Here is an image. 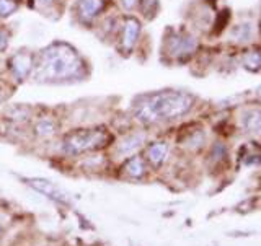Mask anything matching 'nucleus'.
I'll use <instances>...</instances> for the list:
<instances>
[{
    "label": "nucleus",
    "instance_id": "9b49d317",
    "mask_svg": "<svg viewBox=\"0 0 261 246\" xmlns=\"http://www.w3.org/2000/svg\"><path fill=\"white\" fill-rule=\"evenodd\" d=\"M124 171L129 178L139 179L145 175V161L141 157H130L126 163H124Z\"/></svg>",
    "mask_w": 261,
    "mask_h": 246
},
{
    "label": "nucleus",
    "instance_id": "ddd939ff",
    "mask_svg": "<svg viewBox=\"0 0 261 246\" xmlns=\"http://www.w3.org/2000/svg\"><path fill=\"white\" fill-rule=\"evenodd\" d=\"M261 122V110H248L242 118V127L247 132H256Z\"/></svg>",
    "mask_w": 261,
    "mask_h": 246
},
{
    "label": "nucleus",
    "instance_id": "f03ea898",
    "mask_svg": "<svg viewBox=\"0 0 261 246\" xmlns=\"http://www.w3.org/2000/svg\"><path fill=\"white\" fill-rule=\"evenodd\" d=\"M196 98L181 90H162V92L141 95L134 101L133 111L139 122L145 126L157 124L186 116L193 110Z\"/></svg>",
    "mask_w": 261,
    "mask_h": 246
},
{
    "label": "nucleus",
    "instance_id": "412c9836",
    "mask_svg": "<svg viewBox=\"0 0 261 246\" xmlns=\"http://www.w3.org/2000/svg\"><path fill=\"white\" fill-rule=\"evenodd\" d=\"M256 95H258V98H259V100H261V85L256 88Z\"/></svg>",
    "mask_w": 261,
    "mask_h": 246
},
{
    "label": "nucleus",
    "instance_id": "6e6552de",
    "mask_svg": "<svg viewBox=\"0 0 261 246\" xmlns=\"http://www.w3.org/2000/svg\"><path fill=\"white\" fill-rule=\"evenodd\" d=\"M24 183L28 186H31L33 189H36L38 193H43L44 196H47L49 199H53L56 202H62V204H67L69 198L62 189H59L54 183L47 181V179L43 178H24Z\"/></svg>",
    "mask_w": 261,
    "mask_h": 246
},
{
    "label": "nucleus",
    "instance_id": "f8f14e48",
    "mask_svg": "<svg viewBox=\"0 0 261 246\" xmlns=\"http://www.w3.org/2000/svg\"><path fill=\"white\" fill-rule=\"evenodd\" d=\"M243 69L250 72H258L261 69V51L259 49H251V51L245 52L242 57Z\"/></svg>",
    "mask_w": 261,
    "mask_h": 246
},
{
    "label": "nucleus",
    "instance_id": "f257e3e1",
    "mask_svg": "<svg viewBox=\"0 0 261 246\" xmlns=\"http://www.w3.org/2000/svg\"><path fill=\"white\" fill-rule=\"evenodd\" d=\"M87 69L88 64L77 47L65 41H54L36 52L31 78L39 84H73L87 78Z\"/></svg>",
    "mask_w": 261,
    "mask_h": 246
},
{
    "label": "nucleus",
    "instance_id": "20e7f679",
    "mask_svg": "<svg viewBox=\"0 0 261 246\" xmlns=\"http://www.w3.org/2000/svg\"><path fill=\"white\" fill-rule=\"evenodd\" d=\"M165 54L176 62L190 61L198 51V39L185 30H170L163 41Z\"/></svg>",
    "mask_w": 261,
    "mask_h": 246
},
{
    "label": "nucleus",
    "instance_id": "9d476101",
    "mask_svg": "<svg viewBox=\"0 0 261 246\" xmlns=\"http://www.w3.org/2000/svg\"><path fill=\"white\" fill-rule=\"evenodd\" d=\"M168 144L167 142H153L147 147V160L153 168H160L168 157Z\"/></svg>",
    "mask_w": 261,
    "mask_h": 246
},
{
    "label": "nucleus",
    "instance_id": "aec40b11",
    "mask_svg": "<svg viewBox=\"0 0 261 246\" xmlns=\"http://www.w3.org/2000/svg\"><path fill=\"white\" fill-rule=\"evenodd\" d=\"M119 4L122 7V10H126V12H133L137 8V4H139V0H119Z\"/></svg>",
    "mask_w": 261,
    "mask_h": 246
},
{
    "label": "nucleus",
    "instance_id": "a211bd4d",
    "mask_svg": "<svg viewBox=\"0 0 261 246\" xmlns=\"http://www.w3.org/2000/svg\"><path fill=\"white\" fill-rule=\"evenodd\" d=\"M8 44H10V31L0 24V54L7 51Z\"/></svg>",
    "mask_w": 261,
    "mask_h": 246
},
{
    "label": "nucleus",
    "instance_id": "0eeeda50",
    "mask_svg": "<svg viewBox=\"0 0 261 246\" xmlns=\"http://www.w3.org/2000/svg\"><path fill=\"white\" fill-rule=\"evenodd\" d=\"M108 8V0H75L73 15L82 26H93Z\"/></svg>",
    "mask_w": 261,
    "mask_h": 246
},
{
    "label": "nucleus",
    "instance_id": "2eb2a0df",
    "mask_svg": "<svg viewBox=\"0 0 261 246\" xmlns=\"http://www.w3.org/2000/svg\"><path fill=\"white\" fill-rule=\"evenodd\" d=\"M137 10H141L142 16L150 20L159 12V0H139Z\"/></svg>",
    "mask_w": 261,
    "mask_h": 246
},
{
    "label": "nucleus",
    "instance_id": "f3484780",
    "mask_svg": "<svg viewBox=\"0 0 261 246\" xmlns=\"http://www.w3.org/2000/svg\"><path fill=\"white\" fill-rule=\"evenodd\" d=\"M62 2L64 0H33V5L41 12H47V10H51V8L59 7Z\"/></svg>",
    "mask_w": 261,
    "mask_h": 246
},
{
    "label": "nucleus",
    "instance_id": "7ed1b4c3",
    "mask_svg": "<svg viewBox=\"0 0 261 246\" xmlns=\"http://www.w3.org/2000/svg\"><path fill=\"white\" fill-rule=\"evenodd\" d=\"M113 134L106 127L75 129L64 135L62 149L69 155H82L108 147L113 142Z\"/></svg>",
    "mask_w": 261,
    "mask_h": 246
},
{
    "label": "nucleus",
    "instance_id": "5701e85b",
    "mask_svg": "<svg viewBox=\"0 0 261 246\" xmlns=\"http://www.w3.org/2000/svg\"><path fill=\"white\" fill-rule=\"evenodd\" d=\"M256 134L261 135V122H259V126H258V129H256Z\"/></svg>",
    "mask_w": 261,
    "mask_h": 246
},
{
    "label": "nucleus",
    "instance_id": "6ab92c4d",
    "mask_svg": "<svg viewBox=\"0 0 261 246\" xmlns=\"http://www.w3.org/2000/svg\"><path fill=\"white\" fill-rule=\"evenodd\" d=\"M233 36L239 39V41H247L251 36L250 24H240V26L237 28V33H233Z\"/></svg>",
    "mask_w": 261,
    "mask_h": 246
},
{
    "label": "nucleus",
    "instance_id": "dca6fc26",
    "mask_svg": "<svg viewBox=\"0 0 261 246\" xmlns=\"http://www.w3.org/2000/svg\"><path fill=\"white\" fill-rule=\"evenodd\" d=\"M35 130L39 137H51L56 132V126L51 119H39L35 126Z\"/></svg>",
    "mask_w": 261,
    "mask_h": 246
},
{
    "label": "nucleus",
    "instance_id": "b1692460",
    "mask_svg": "<svg viewBox=\"0 0 261 246\" xmlns=\"http://www.w3.org/2000/svg\"><path fill=\"white\" fill-rule=\"evenodd\" d=\"M259 30H261V16H259Z\"/></svg>",
    "mask_w": 261,
    "mask_h": 246
},
{
    "label": "nucleus",
    "instance_id": "39448f33",
    "mask_svg": "<svg viewBox=\"0 0 261 246\" xmlns=\"http://www.w3.org/2000/svg\"><path fill=\"white\" fill-rule=\"evenodd\" d=\"M118 36H116V49L121 56H130L139 44L142 33V23L133 15H127L118 24Z\"/></svg>",
    "mask_w": 261,
    "mask_h": 246
},
{
    "label": "nucleus",
    "instance_id": "1a4fd4ad",
    "mask_svg": "<svg viewBox=\"0 0 261 246\" xmlns=\"http://www.w3.org/2000/svg\"><path fill=\"white\" fill-rule=\"evenodd\" d=\"M145 142V135L142 132H134L126 135L116 147V153L119 157H127V155L136 153Z\"/></svg>",
    "mask_w": 261,
    "mask_h": 246
},
{
    "label": "nucleus",
    "instance_id": "4be33fe9",
    "mask_svg": "<svg viewBox=\"0 0 261 246\" xmlns=\"http://www.w3.org/2000/svg\"><path fill=\"white\" fill-rule=\"evenodd\" d=\"M4 103V93H2V90H0V104Z\"/></svg>",
    "mask_w": 261,
    "mask_h": 246
},
{
    "label": "nucleus",
    "instance_id": "4468645a",
    "mask_svg": "<svg viewBox=\"0 0 261 246\" xmlns=\"http://www.w3.org/2000/svg\"><path fill=\"white\" fill-rule=\"evenodd\" d=\"M21 0H0V20L10 18L20 10Z\"/></svg>",
    "mask_w": 261,
    "mask_h": 246
},
{
    "label": "nucleus",
    "instance_id": "423d86ee",
    "mask_svg": "<svg viewBox=\"0 0 261 246\" xmlns=\"http://www.w3.org/2000/svg\"><path fill=\"white\" fill-rule=\"evenodd\" d=\"M36 52H31L28 49H20L15 54H12L7 61L8 73L16 81H24L31 78L33 70H35Z\"/></svg>",
    "mask_w": 261,
    "mask_h": 246
}]
</instances>
